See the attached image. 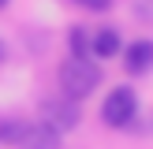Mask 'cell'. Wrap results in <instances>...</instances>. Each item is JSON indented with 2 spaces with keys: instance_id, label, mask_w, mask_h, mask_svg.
I'll return each mask as SVG.
<instances>
[{
  "instance_id": "11",
  "label": "cell",
  "mask_w": 153,
  "mask_h": 149,
  "mask_svg": "<svg viewBox=\"0 0 153 149\" xmlns=\"http://www.w3.org/2000/svg\"><path fill=\"white\" fill-rule=\"evenodd\" d=\"M7 4H11V0H0V11H4V7H7Z\"/></svg>"
},
{
  "instance_id": "3",
  "label": "cell",
  "mask_w": 153,
  "mask_h": 149,
  "mask_svg": "<svg viewBox=\"0 0 153 149\" xmlns=\"http://www.w3.org/2000/svg\"><path fill=\"white\" fill-rule=\"evenodd\" d=\"M41 119L64 134V131H71V127H79L82 108H79V101H71V97H60V101L52 97V101H41Z\"/></svg>"
},
{
  "instance_id": "9",
  "label": "cell",
  "mask_w": 153,
  "mask_h": 149,
  "mask_svg": "<svg viewBox=\"0 0 153 149\" xmlns=\"http://www.w3.org/2000/svg\"><path fill=\"white\" fill-rule=\"evenodd\" d=\"M71 4L86 7V11H108V7H112V0H71Z\"/></svg>"
},
{
  "instance_id": "6",
  "label": "cell",
  "mask_w": 153,
  "mask_h": 149,
  "mask_svg": "<svg viewBox=\"0 0 153 149\" xmlns=\"http://www.w3.org/2000/svg\"><path fill=\"white\" fill-rule=\"evenodd\" d=\"M60 145H64V134L41 119V123H34V127H30L26 142H22L19 149H60Z\"/></svg>"
},
{
  "instance_id": "4",
  "label": "cell",
  "mask_w": 153,
  "mask_h": 149,
  "mask_svg": "<svg viewBox=\"0 0 153 149\" xmlns=\"http://www.w3.org/2000/svg\"><path fill=\"white\" fill-rule=\"evenodd\" d=\"M120 56H123L127 74H149L153 71V41H149V37H138V41L123 45Z\"/></svg>"
},
{
  "instance_id": "5",
  "label": "cell",
  "mask_w": 153,
  "mask_h": 149,
  "mask_svg": "<svg viewBox=\"0 0 153 149\" xmlns=\"http://www.w3.org/2000/svg\"><path fill=\"white\" fill-rule=\"evenodd\" d=\"M120 52H123V37H120L116 26H101L90 34V56L94 60H112Z\"/></svg>"
},
{
  "instance_id": "8",
  "label": "cell",
  "mask_w": 153,
  "mask_h": 149,
  "mask_svg": "<svg viewBox=\"0 0 153 149\" xmlns=\"http://www.w3.org/2000/svg\"><path fill=\"white\" fill-rule=\"evenodd\" d=\"M67 49H71V56H90V30L71 26L67 30Z\"/></svg>"
},
{
  "instance_id": "7",
  "label": "cell",
  "mask_w": 153,
  "mask_h": 149,
  "mask_svg": "<svg viewBox=\"0 0 153 149\" xmlns=\"http://www.w3.org/2000/svg\"><path fill=\"white\" fill-rule=\"evenodd\" d=\"M30 119H22V116H0V145H11V149H19L22 142H26V134H30Z\"/></svg>"
},
{
  "instance_id": "2",
  "label": "cell",
  "mask_w": 153,
  "mask_h": 149,
  "mask_svg": "<svg viewBox=\"0 0 153 149\" xmlns=\"http://www.w3.org/2000/svg\"><path fill=\"white\" fill-rule=\"evenodd\" d=\"M134 116H138V93H134V86H112L108 93H105L101 101V123L112 127V131H123V127L134 123Z\"/></svg>"
},
{
  "instance_id": "10",
  "label": "cell",
  "mask_w": 153,
  "mask_h": 149,
  "mask_svg": "<svg viewBox=\"0 0 153 149\" xmlns=\"http://www.w3.org/2000/svg\"><path fill=\"white\" fill-rule=\"evenodd\" d=\"M0 63H4V41H0Z\"/></svg>"
},
{
  "instance_id": "1",
  "label": "cell",
  "mask_w": 153,
  "mask_h": 149,
  "mask_svg": "<svg viewBox=\"0 0 153 149\" xmlns=\"http://www.w3.org/2000/svg\"><path fill=\"white\" fill-rule=\"evenodd\" d=\"M101 86V63L94 56H67L60 63V89L71 101H86Z\"/></svg>"
}]
</instances>
